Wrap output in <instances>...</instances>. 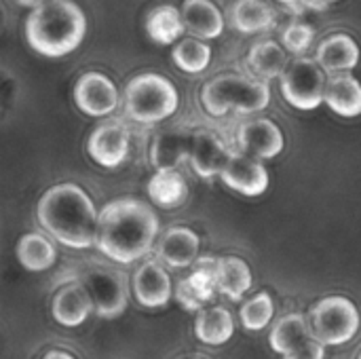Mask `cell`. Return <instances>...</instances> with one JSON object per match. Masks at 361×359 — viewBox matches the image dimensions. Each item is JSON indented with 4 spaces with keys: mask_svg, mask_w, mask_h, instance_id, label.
<instances>
[{
    "mask_svg": "<svg viewBox=\"0 0 361 359\" xmlns=\"http://www.w3.org/2000/svg\"><path fill=\"white\" fill-rule=\"evenodd\" d=\"M157 237L159 218L144 201L118 199L99 212L95 245L118 264H131L146 256Z\"/></svg>",
    "mask_w": 361,
    "mask_h": 359,
    "instance_id": "cell-1",
    "label": "cell"
},
{
    "mask_svg": "<svg viewBox=\"0 0 361 359\" xmlns=\"http://www.w3.org/2000/svg\"><path fill=\"white\" fill-rule=\"evenodd\" d=\"M36 216L40 226L66 248L87 250L95 245L99 214L78 184L66 182L49 188L38 201Z\"/></svg>",
    "mask_w": 361,
    "mask_h": 359,
    "instance_id": "cell-2",
    "label": "cell"
},
{
    "mask_svg": "<svg viewBox=\"0 0 361 359\" xmlns=\"http://www.w3.org/2000/svg\"><path fill=\"white\" fill-rule=\"evenodd\" d=\"M87 32V17L72 0H44L25 19L27 42L42 55L59 57L74 51Z\"/></svg>",
    "mask_w": 361,
    "mask_h": 359,
    "instance_id": "cell-3",
    "label": "cell"
},
{
    "mask_svg": "<svg viewBox=\"0 0 361 359\" xmlns=\"http://www.w3.org/2000/svg\"><path fill=\"white\" fill-rule=\"evenodd\" d=\"M271 102V89L267 80L247 78L241 74H218L209 78L201 89V104L212 116H224L226 112H260Z\"/></svg>",
    "mask_w": 361,
    "mask_h": 359,
    "instance_id": "cell-4",
    "label": "cell"
},
{
    "mask_svg": "<svg viewBox=\"0 0 361 359\" xmlns=\"http://www.w3.org/2000/svg\"><path fill=\"white\" fill-rule=\"evenodd\" d=\"M178 89L169 78L157 72H142L125 87L127 116L144 125L169 118L178 110Z\"/></svg>",
    "mask_w": 361,
    "mask_h": 359,
    "instance_id": "cell-5",
    "label": "cell"
},
{
    "mask_svg": "<svg viewBox=\"0 0 361 359\" xmlns=\"http://www.w3.org/2000/svg\"><path fill=\"white\" fill-rule=\"evenodd\" d=\"M360 311L353 300L345 296H328L311 311L313 339L324 347L347 345L360 332Z\"/></svg>",
    "mask_w": 361,
    "mask_h": 359,
    "instance_id": "cell-6",
    "label": "cell"
},
{
    "mask_svg": "<svg viewBox=\"0 0 361 359\" xmlns=\"http://www.w3.org/2000/svg\"><path fill=\"white\" fill-rule=\"evenodd\" d=\"M326 70L319 66L317 59L311 57H296L290 61L288 70L281 76V93L294 108L313 110L322 102H326L328 89Z\"/></svg>",
    "mask_w": 361,
    "mask_h": 359,
    "instance_id": "cell-7",
    "label": "cell"
},
{
    "mask_svg": "<svg viewBox=\"0 0 361 359\" xmlns=\"http://www.w3.org/2000/svg\"><path fill=\"white\" fill-rule=\"evenodd\" d=\"M78 281L91 294L93 309L99 317L110 320V317H116L125 311L127 288H125V281L118 273L104 269V267H93V269H87Z\"/></svg>",
    "mask_w": 361,
    "mask_h": 359,
    "instance_id": "cell-8",
    "label": "cell"
},
{
    "mask_svg": "<svg viewBox=\"0 0 361 359\" xmlns=\"http://www.w3.org/2000/svg\"><path fill=\"white\" fill-rule=\"evenodd\" d=\"M218 292V258H199L192 264V273L184 277L176 288V298L186 311H199L212 303Z\"/></svg>",
    "mask_w": 361,
    "mask_h": 359,
    "instance_id": "cell-9",
    "label": "cell"
},
{
    "mask_svg": "<svg viewBox=\"0 0 361 359\" xmlns=\"http://www.w3.org/2000/svg\"><path fill=\"white\" fill-rule=\"evenodd\" d=\"M76 106L89 116H106L118 106L116 85L102 72H85L74 85Z\"/></svg>",
    "mask_w": 361,
    "mask_h": 359,
    "instance_id": "cell-10",
    "label": "cell"
},
{
    "mask_svg": "<svg viewBox=\"0 0 361 359\" xmlns=\"http://www.w3.org/2000/svg\"><path fill=\"white\" fill-rule=\"evenodd\" d=\"M237 142L247 157L264 161L275 159L286 146L279 125L271 118H254L243 123L237 131Z\"/></svg>",
    "mask_w": 361,
    "mask_h": 359,
    "instance_id": "cell-11",
    "label": "cell"
},
{
    "mask_svg": "<svg viewBox=\"0 0 361 359\" xmlns=\"http://www.w3.org/2000/svg\"><path fill=\"white\" fill-rule=\"evenodd\" d=\"M91 159L108 169L118 167L129 154V131L123 123H104L99 125L87 142Z\"/></svg>",
    "mask_w": 361,
    "mask_h": 359,
    "instance_id": "cell-12",
    "label": "cell"
},
{
    "mask_svg": "<svg viewBox=\"0 0 361 359\" xmlns=\"http://www.w3.org/2000/svg\"><path fill=\"white\" fill-rule=\"evenodd\" d=\"M220 178L228 188H233L245 197L264 195L269 188V180H271L267 167L258 159L247 157L245 152H239V154L235 152Z\"/></svg>",
    "mask_w": 361,
    "mask_h": 359,
    "instance_id": "cell-13",
    "label": "cell"
},
{
    "mask_svg": "<svg viewBox=\"0 0 361 359\" xmlns=\"http://www.w3.org/2000/svg\"><path fill=\"white\" fill-rule=\"evenodd\" d=\"M195 133L190 129L173 127L161 131L150 146V163L159 169H178L184 161H190Z\"/></svg>",
    "mask_w": 361,
    "mask_h": 359,
    "instance_id": "cell-14",
    "label": "cell"
},
{
    "mask_svg": "<svg viewBox=\"0 0 361 359\" xmlns=\"http://www.w3.org/2000/svg\"><path fill=\"white\" fill-rule=\"evenodd\" d=\"M235 152L226 148V144L220 140L218 133L214 131H197L195 133V146H192V169L199 178L209 180L214 176H222L226 165L231 163Z\"/></svg>",
    "mask_w": 361,
    "mask_h": 359,
    "instance_id": "cell-15",
    "label": "cell"
},
{
    "mask_svg": "<svg viewBox=\"0 0 361 359\" xmlns=\"http://www.w3.org/2000/svg\"><path fill=\"white\" fill-rule=\"evenodd\" d=\"M171 277L169 273L154 260L144 262L133 275V294L135 300L146 309L167 307L171 298Z\"/></svg>",
    "mask_w": 361,
    "mask_h": 359,
    "instance_id": "cell-16",
    "label": "cell"
},
{
    "mask_svg": "<svg viewBox=\"0 0 361 359\" xmlns=\"http://www.w3.org/2000/svg\"><path fill=\"white\" fill-rule=\"evenodd\" d=\"M53 311V320L63 326V328H76L80 324L87 322V317L91 315L93 309V300L91 294L87 292V288L80 281H72L63 288H59V292L53 298L51 305Z\"/></svg>",
    "mask_w": 361,
    "mask_h": 359,
    "instance_id": "cell-17",
    "label": "cell"
},
{
    "mask_svg": "<svg viewBox=\"0 0 361 359\" xmlns=\"http://www.w3.org/2000/svg\"><path fill=\"white\" fill-rule=\"evenodd\" d=\"M199 245L201 239L195 231L184 229V226H176L169 229L161 243H159V258L169 264L171 269H186L192 267L199 258Z\"/></svg>",
    "mask_w": 361,
    "mask_h": 359,
    "instance_id": "cell-18",
    "label": "cell"
},
{
    "mask_svg": "<svg viewBox=\"0 0 361 359\" xmlns=\"http://www.w3.org/2000/svg\"><path fill=\"white\" fill-rule=\"evenodd\" d=\"M317 61L326 72L341 74L345 70H351L360 61V47L355 38H351L345 32H334L326 36L317 47Z\"/></svg>",
    "mask_w": 361,
    "mask_h": 359,
    "instance_id": "cell-19",
    "label": "cell"
},
{
    "mask_svg": "<svg viewBox=\"0 0 361 359\" xmlns=\"http://www.w3.org/2000/svg\"><path fill=\"white\" fill-rule=\"evenodd\" d=\"M311 341H315L313 339V330H311V322L307 317L298 315V313L281 317L273 326L271 339H269L271 349L275 353L283 355V358L290 355V353H294L296 349L305 347Z\"/></svg>",
    "mask_w": 361,
    "mask_h": 359,
    "instance_id": "cell-20",
    "label": "cell"
},
{
    "mask_svg": "<svg viewBox=\"0 0 361 359\" xmlns=\"http://www.w3.org/2000/svg\"><path fill=\"white\" fill-rule=\"evenodd\" d=\"M228 21L241 32H267L277 23V11L267 0H233Z\"/></svg>",
    "mask_w": 361,
    "mask_h": 359,
    "instance_id": "cell-21",
    "label": "cell"
},
{
    "mask_svg": "<svg viewBox=\"0 0 361 359\" xmlns=\"http://www.w3.org/2000/svg\"><path fill=\"white\" fill-rule=\"evenodd\" d=\"M182 21L188 32L201 38H216L224 28L222 11L212 0H184Z\"/></svg>",
    "mask_w": 361,
    "mask_h": 359,
    "instance_id": "cell-22",
    "label": "cell"
},
{
    "mask_svg": "<svg viewBox=\"0 0 361 359\" xmlns=\"http://www.w3.org/2000/svg\"><path fill=\"white\" fill-rule=\"evenodd\" d=\"M288 55L286 49L275 42L273 38H264L252 44L250 53H247V68L260 76L262 80L275 78V76H283V72L288 70Z\"/></svg>",
    "mask_w": 361,
    "mask_h": 359,
    "instance_id": "cell-23",
    "label": "cell"
},
{
    "mask_svg": "<svg viewBox=\"0 0 361 359\" xmlns=\"http://www.w3.org/2000/svg\"><path fill=\"white\" fill-rule=\"evenodd\" d=\"M148 195L163 209H178L188 197V184L176 169H159L148 182Z\"/></svg>",
    "mask_w": 361,
    "mask_h": 359,
    "instance_id": "cell-24",
    "label": "cell"
},
{
    "mask_svg": "<svg viewBox=\"0 0 361 359\" xmlns=\"http://www.w3.org/2000/svg\"><path fill=\"white\" fill-rule=\"evenodd\" d=\"M326 104L341 116H360L361 83L351 74H334L328 80Z\"/></svg>",
    "mask_w": 361,
    "mask_h": 359,
    "instance_id": "cell-25",
    "label": "cell"
},
{
    "mask_svg": "<svg viewBox=\"0 0 361 359\" xmlns=\"http://www.w3.org/2000/svg\"><path fill=\"white\" fill-rule=\"evenodd\" d=\"M252 271L245 260L237 256L218 258V292L228 300H241L252 290Z\"/></svg>",
    "mask_w": 361,
    "mask_h": 359,
    "instance_id": "cell-26",
    "label": "cell"
},
{
    "mask_svg": "<svg viewBox=\"0 0 361 359\" xmlns=\"http://www.w3.org/2000/svg\"><path fill=\"white\" fill-rule=\"evenodd\" d=\"M195 334L205 345H212V347L224 345L235 334V320H233L231 311L224 307L205 309L197 315Z\"/></svg>",
    "mask_w": 361,
    "mask_h": 359,
    "instance_id": "cell-27",
    "label": "cell"
},
{
    "mask_svg": "<svg viewBox=\"0 0 361 359\" xmlns=\"http://www.w3.org/2000/svg\"><path fill=\"white\" fill-rule=\"evenodd\" d=\"M15 254H17V260L21 262V267L32 271V273L49 271L55 264V258H57L55 245L44 235H38V233L23 235L17 241Z\"/></svg>",
    "mask_w": 361,
    "mask_h": 359,
    "instance_id": "cell-28",
    "label": "cell"
},
{
    "mask_svg": "<svg viewBox=\"0 0 361 359\" xmlns=\"http://www.w3.org/2000/svg\"><path fill=\"white\" fill-rule=\"evenodd\" d=\"M182 30H184V21L180 8H176L173 4H159L150 8L146 17V32L152 40L161 44L173 42L182 34Z\"/></svg>",
    "mask_w": 361,
    "mask_h": 359,
    "instance_id": "cell-29",
    "label": "cell"
},
{
    "mask_svg": "<svg viewBox=\"0 0 361 359\" xmlns=\"http://www.w3.org/2000/svg\"><path fill=\"white\" fill-rule=\"evenodd\" d=\"M171 57L176 61V66L184 72H203L209 61H212V49L197 40V38H182L173 51H171Z\"/></svg>",
    "mask_w": 361,
    "mask_h": 359,
    "instance_id": "cell-30",
    "label": "cell"
},
{
    "mask_svg": "<svg viewBox=\"0 0 361 359\" xmlns=\"http://www.w3.org/2000/svg\"><path fill=\"white\" fill-rule=\"evenodd\" d=\"M275 315V305L271 294L260 292L254 298H250L243 307H241V324L250 330V332H260L264 330Z\"/></svg>",
    "mask_w": 361,
    "mask_h": 359,
    "instance_id": "cell-31",
    "label": "cell"
},
{
    "mask_svg": "<svg viewBox=\"0 0 361 359\" xmlns=\"http://www.w3.org/2000/svg\"><path fill=\"white\" fill-rule=\"evenodd\" d=\"M313 36H315V30L305 23V21H292L290 25H286L281 38H283V44L288 47V51L292 53H302L309 49V44L313 42Z\"/></svg>",
    "mask_w": 361,
    "mask_h": 359,
    "instance_id": "cell-32",
    "label": "cell"
},
{
    "mask_svg": "<svg viewBox=\"0 0 361 359\" xmlns=\"http://www.w3.org/2000/svg\"><path fill=\"white\" fill-rule=\"evenodd\" d=\"M324 358H326V347H324L322 343H317V341H311V343H307L305 347L296 349L294 353L286 355L283 359H324Z\"/></svg>",
    "mask_w": 361,
    "mask_h": 359,
    "instance_id": "cell-33",
    "label": "cell"
},
{
    "mask_svg": "<svg viewBox=\"0 0 361 359\" xmlns=\"http://www.w3.org/2000/svg\"><path fill=\"white\" fill-rule=\"evenodd\" d=\"M42 359H74L70 353H66V351H49L47 355Z\"/></svg>",
    "mask_w": 361,
    "mask_h": 359,
    "instance_id": "cell-34",
    "label": "cell"
},
{
    "mask_svg": "<svg viewBox=\"0 0 361 359\" xmlns=\"http://www.w3.org/2000/svg\"><path fill=\"white\" fill-rule=\"evenodd\" d=\"M19 2H21V4H36V6H38V4L44 2V0H19Z\"/></svg>",
    "mask_w": 361,
    "mask_h": 359,
    "instance_id": "cell-35",
    "label": "cell"
},
{
    "mask_svg": "<svg viewBox=\"0 0 361 359\" xmlns=\"http://www.w3.org/2000/svg\"><path fill=\"white\" fill-rule=\"evenodd\" d=\"M281 2H286V4H296V2H302V0H281Z\"/></svg>",
    "mask_w": 361,
    "mask_h": 359,
    "instance_id": "cell-36",
    "label": "cell"
},
{
    "mask_svg": "<svg viewBox=\"0 0 361 359\" xmlns=\"http://www.w3.org/2000/svg\"><path fill=\"white\" fill-rule=\"evenodd\" d=\"M326 2H330V0H326Z\"/></svg>",
    "mask_w": 361,
    "mask_h": 359,
    "instance_id": "cell-37",
    "label": "cell"
},
{
    "mask_svg": "<svg viewBox=\"0 0 361 359\" xmlns=\"http://www.w3.org/2000/svg\"><path fill=\"white\" fill-rule=\"evenodd\" d=\"M360 359H361V353H360Z\"/></svg>",
    "mask_w": 361,
    "mask_h": 359,
    "instance_id": "cell-38",
    "label": "cell"
}]
</instances>
